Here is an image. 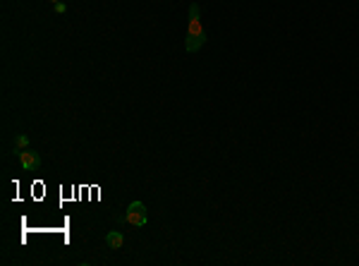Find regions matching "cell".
Returning a JSON list of instances; mask_svg holds the SVG:
<instances>
[{"label":"cell","instance_id":"cell-1","mask_svg":"<svg viewBox=\"0 0 359 266\" xmlns=\"http://www.w3.org/2000/svg\"><path fill=\"white\" fill-rule=\"evenodd\" d=\"M206 43V24L201 17V8L199 3L189 5V19H187V39H185V51L187 53H196L201 51Z\"/></svg>","mask_w":359,"mask_h":266},{"label":"cell","instance_id":"cell-2","mask_svg":"<svg viewBox=\"0 0 359 266\" xmlns=\"http://www.w3.org/2000/svg\"><path fill=\"white\" fill-rule=\"evenodd\" d=\"M122 221L130 223V226H134V228L148 226V211H146V206H144V202H132V204H130V206H127V211L122 213Z\"/></svg>","mask_w":359,"mask_h":266},{"label":"cell","instance_id":"cell-3","mask_svg":"<svg viewBox=\"0 0 359 266\" xmlns=\"http://www.w3.org/2000/svg\"><path fill=\"white\" fill-rule=\"evenodd\" d=\"M17 158H19V165H22L27 173H32V171H39L41 168V156L36 154L34 149H24L17 154Z\"/></svg>","mask_w":359,"mask_h":266},{"label":"cell","instance_id":"cell-4","mask_svg":"<svg viewBox=\"0 0 359 266\" xmlns=\"http://www.w3.org/2000/svg\"><path fill=\"white\" fill-rule=\"evenodd\" d=\"M106 245H108L110 250H122V245H125V233H122V230H108Z\"/></svg>","mask_w":359,"mask_h":266},{"label":"cell","instance_id":"cell-5","mask_svg":"<svg viewBox=\"0 0 359 266\" xmlns=\"http://www.w3.org/2000/svg\"><path fill=\"white\" fill-rule=\"evenodd\" d=\"M24 149H32V139H29V134H17L15 137V154Z\"/></svg>","mask_w":359,"mask_h":266},{"label":"cell","instance_id":"cell-6","mask_svg":"<svg viewBox=\"0 0 359 266\" xmlns=\"http://www.w3.org/2000/svg\"><path fill=\"white\" fill-rule=\"evenodd\" d=\"M53 8H55V12H58V15H65V12H67V5H65V3H55Z\"/></svg>","mask_w":359,"mask_h":266},{"label":"cell","instance_id":"cell-7","mask_svg":"<svg viewBox=\"0 0 359 266\" xmlns=\"http://www.w3.org/2000/svg\"><path fill=\"white\" fill-rule=\"evenodd\" d=\"M48 3H53V5H55V3H60V0H48Z\"/></svg>","mask_w":359,"mask_h":266}]
</instances>
